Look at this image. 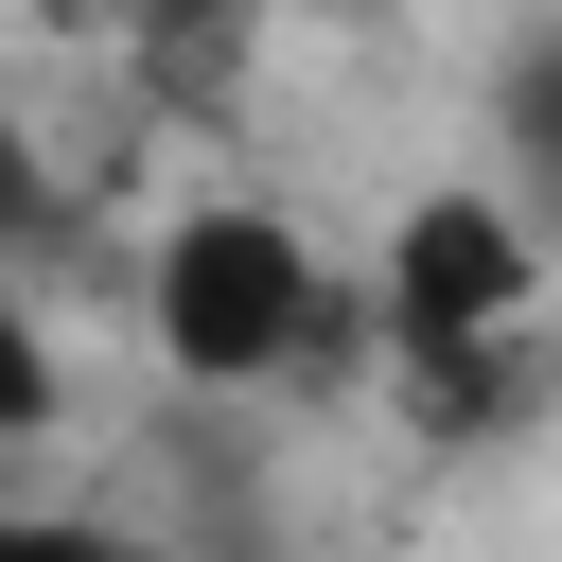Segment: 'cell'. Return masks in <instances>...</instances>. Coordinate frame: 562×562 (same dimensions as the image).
<instances>
[{
    "mask_svg": "<svg viewBox=\"0 0 562 562\" xmlns=\"http://www.w3.org/2000/svg\"><path fill=\"white\" fill-rule=\"evenodd\" d=\"M140 334H158L176 386L246 404V386H281V369L334 351V263H316L299 211H263V193H193V211L140 246Z\"/></svg>",
    "mask_w": 562,
    "mask_h": 562,
    "instance_id": "obj_1",
    "label": "cell"
},
{
    "mask_svg": "<svg viewBox=\"0 0 562 562\" xmlns=\"http://www.w3.org/2000/svg\"><path fill=\"white\" fill-rule=\"evenodd\" d=\"M544 281H562V263L527 246V211H509L492 176H439V193H404V211H386L369 316H386V351H404V369H439V351H509Z\"/></svg>",
    "mask_w": 562,
    "mask_h": 562,
    "instance_id": "obj_2",
    "label": "cell"
},
{
    "mask_svg": "<svg viewBox=\"0 0 562 562\" xmlns=\"http://www.w3.org/2000/svg\"><path fill=\"white\" fill-rule=\"evenodd\" d=\"M492 193H509L527 246L562 263V18H527L509 70H492Z\"/></svg>",
    "mask_w": 562,
    "mask_h": 562,
    "instance_id": "obj_3",
    "label": "cell"
},
{
    "mask_svg": "<svg viewBox=\"0 0 562 562\" xmlns=\"http://www.w3.org/2000/svg\"><path fill=\"white\" fill-rule=\"evenodd\" d=\"M0 562H176V544H140L105 509H0Z\"/></svg>",
    "mask_w": 562,
    "mask_h": 562,
    "instance_id": "obj_4",
    "label": "cell"
},
{
    "mask_svg": "<svg viewBox=\"0 0 562 562\" xmlns=\"http://www.w3.org/2000/svg\"><path fill=\"white\" fill-rule=\"evenodd\" d=\"M35 422H53V351H35V316L0 281V439H35Z\"/></svg>",
    "mask_w": 562,
    "mask_h": 562,
    "instance_id": "obj_5",
    "label": "cell"
},
{
    "mask_svg": "<svg viewBox=\"0 0 562 562\" xmlns=\"http://www.w3.org/2000/svg\"><path fill=\"white\" fill-rule=\"evenodd\" d=\"M105 18H123V35H176V53H211V35L246 18V0H105Z\"/></svg>",
    "mask_w": 562,
    "mask_h": 562,
    "instance_id": "obj_6",
    "label": "cell"
},
{
    "mask_svg": "<svg viewBox=\"0 0 562 562\" xmlns=\"http://www.w3.org/2000/svg\"><path fill=\"white\" fill-rule=\"evenodd\" d=\"M35 228V158H18V123H0V246Z\"/></svg>",
    "mask_w": 562,
    "mask_h": 562,
    "instance_id": "obj_7",
    "label": "cell"
}]
</instances>
